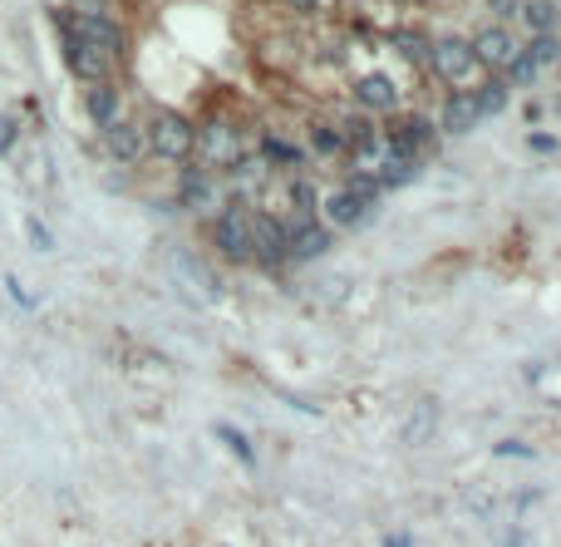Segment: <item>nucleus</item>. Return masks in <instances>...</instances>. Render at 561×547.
Here are the masks:
<instances>
[{
  "label": "nucleus",
  "instance_id": "obj_1",
  "mask_svg": "<svg viewBox=\"0 0 561 547\" xmlns=\"http://www.w3.org/2000/svg\"><path fill=\"white\" fill-rule=\"evenodd\" d=\"M192 153L207 163V168H236V163L246 159V139L232 119H212L202 133H197Z\"/></svg>",
  "mask_w": 561,
  "mask_h": 547
},
{
  "label": "nucleus",
  "instance_id": "obj_2",
  "mask_svg": "<svg viewBox=\"0 0 561 547\" xmlns=\"http://www.w3.org/2000/svg\"><path fill=\"white\" fill-rule=\"evenodd\" d=\"M148 153H157V159L167 163H183L192 159V143H197V129L183 119V114H157L153 124H148Z\"/></svg>",
  "mask_w": 561,
  "mask_h": 547
},
{
  "label": "nucleus",
  "instance_id": "obj_3",
  "mask_svg": "<svg viewBox=\"0 0 561 547\" xmlns=\"http://www.w3.org/2000/svg\"><path fill=\"white\" fill-rule=\"evenodd\" d=\"M59 31H69V35H79L84 45H94L98 55H108V60H124V31L114 25V15H74V11H65L59 15Z\"/></svg>",
  "mask_w": 561,
  "mask_h": 547
},
{
  "label": "nucleus",
  "instance_id": "obj_4",
  "mask_svg": "<svg viewBox=\"0 0 561 547\" xmlns=\"http://www.w3.org/2000/svg\"><path fill=\"white\" fill-rule=\"evenodd\" d=\"M167 271H173V281L192 296V306H212V301L222 296V281H217L212 271H207V261H197L192 252H183V247L167 252Z\"/></svg>",
  "mask_w": 561,
  "mask_h": 547
},
{
  "label": "nucleus",
  "instance_id": "obj_5",
  "mask_svg": "<svg viewBox=\"0 0 561 547\" xmlns=\"http://www.w3.org/2000/svg\"><path fill=\"white\" fill-rule=\"evenodd\" d=\"M429 70L439 74V80H448L453 90H463L468 80H478V60H472L468 40H458V35H443V40H433Z\"/></svg>",
  "mask_w": 561,
  "mask_h": 547
},
{
  "label": "nucleus",
  "instance_id": "obj_6",
  "mask_svg": "<svg viewBox=\"0 0 561 547\" xmlns=\"http://www.w3.org/2000/svg\"><path fill=\"white\" fill-rule=\"evenodd\" d=\"M246 232H252V261H261V267H281L285 261L281 218H271V212H246Z\"/></svg>",
  "mask_w": 561,
  "mask_h": 547
},
{
  "label": "nucleus",
  "instance_id": "obj_7",
  "mask_svg": "<svg viewBox=\"0 0 561 547\" xmlns=\"http://www.w3.org/2000/svg\"><path fill=\"white\" fill-rule=\"evenodd\" d=\"M212 242H217V252H222L226 261H252V232H246V212L242 208L217 212Z\"/></svg>",
  "mask_w": 561,
  "mask_h": 547
},
{
  "label": "nucleus",
  "instance_id": "obj_8",
  "mask_svg": "<svg viewBox=\"0 0 561 547\" xmlns=\"http://www.w3.org/2000/svg\"><path fill=\"white\" fill-rule=\"evenodd\" d=\"M59 40H65V60H69V70H74L79 80L84 84H108V70H114L108 55H98L94 45H84L79 35H69V31H59Z\"/></svg>",
  "mask_w": 561,
  "mask_h": 547
},
{
  "label": "nucleus",
  "instance_id": "obj_9",
  "mask_svg": "<svg viewBox=\"0 0 561 547\" xmlns=\"http://www.w3.org/2000/svg\"><path fill=\"white\" fill-rule=\"evenodd\" d=\"M468 50H472V60H478V70H482V65H512L517 40H512L502 25H482V31L468 40Z\"/></svg>",
  "mask_w": 561,
  "mask_h": 547
},
{
  "label": "nucleus",
  "instance_id": "obj_10",
  "mask_svg": "<svg viewBox=\"0 0 561 547\" xmlns=\"http://www.w3.org/2000/svg\"><path fill=\"white\" fill-rule=\"evenodd\" d=\"M104 149H108V159H118V163H138L148 153V139H143V129H138V124L118 119L114 129H104Z\"/></svg>",
  "mask_w": 561,
  "mask_h": 547
},
{
  "label": "nucleus",
  "instance_id": "obj_11",
  "mask_svg": "<svg viewBox=\"0 0 561 547\" xmlns=\"http://www.w3.org/2000/svg\"><path fill=\"white\" fill-rule=\"evenodd\" d=\"M325 247H330V232L320 222H305V228L285 232V261H315L325 257Z\"/></svg>",
  "mask_w": 561,
  "mask_h": 547
},
{
  "label": "nucleus",
  "instance_id": "obj_12",
  "mask_svg": "<svg viewBox=\"0 0 561 547\" xmlns=\"http://www.w3.org/2000/svg\"><path fill=\"white\" fill-rule=\"evenodd\" d=\"M354 100H360V109H370V114L399 109V90H394V80H384V74H364V80L354 84Z\"/></svg>",
  "mask_w": 561,
  "mask_h": 547
},
{
  "label": "nucleus",
  "instance_id": "obj_13",
  "mask_svg": "<svg viewBox=\"0 0 561 547\" xmlns=\"http://www.w3.org/2000/svg\"><path fill=\"white\" fill-rule=\"evenodd\" d=\"M177 202H183V208H197V212L217 208V183H212V173L183 168V178H177Z\"/></svg>",
  "mask_w": 561,
  "mask_h": 547
},
{
  "label": "nucleus",
  "instance_id": "obj_14",
  "mask_svg": "<svg viewBox=\"0 0 561 547\" xmlns=\"http://www.w3.org/2000/svg\"><path fill=\"white\" fill-rule=\"evenodd\" d=\"M84 109H89V119H94L98 129H114V124H118V114H124V100H118V90H114V84H89V94H84Z\"/></svg>",
  "mask_w": 561,
  "mask_h": 547
},
{
  "label": "nucleus",
  "instance_id": "obj_15",
  "mask_svg": "<svg viewBox=\"0 0 561 547\" xmlns=\"http://www.w3.org/2000/svg\"><path fill=\"white\" fill-rule=\"evenodd\" d=\"M320 212H325V222H335V228H354V222H360L370 208H364L360 198H350L344 188H330L320 198Z\"/></svg>",
  "mask_w": 561,
  "mask_h": 547
},
{
  "label": "nucleus",
  "instance_id": "obj_16",
  "mask_svg": "<svg viewBox=\"0 0 561 547\" xmlns=\"http://www.w3.org/2000/svg\"><path fill=\"white\" fill-rule=\"evenodd\" d=\"M472 124H478V104H472L468 90H453L448 100H443V129L448 133H468Z\"/></svg>",
  "mask_w": 561,
  "mask_h": 547
},
{
  "label": "nucleus",
  "instance_id": "obj_17",
  "mask_svg": "<svg viewBox=\"0 0 561 547\" xmlns=\"http://www.w3.org/2000/svg\"><path fill=\"white\" fill-rule=\"evenodd\" d=\"M433 429H439V405L419 399V405L409 409V419H404V444H429Z\"/></svg>",
  "mask_w": 561,
  "mask_h": 547
},
{
  "label": "nucleus",
  "instance_id": "obj_18",
  "mask_svg": "<svg viewBox=\"0 0 561 547\" xmlns=\"http://www.w3.org/2000/svg\"><path fill=\"white\" fill-rule=\"evenodd\" d=\"M517 21L527 25L531 35H551V31H557V5H551V0H522Z\"/></svg>",
  "mask_w": 561,
  "mask_h": 547
},
{
  "label": "nucleus",
  "instance_id": "obj_19",
  "mask_svg": "<svg viewBox=\"0 0 561 547\" xmlns=\"http://www.w3.org/2000/svg\"><path fill=\"white\" fill-rule=\"evenodd\" d=\"M394 40V50L404 55V60H413V65H429V50H433V40L423 31H409V25H399V31L389 35Z\"/></svg>",
  "mask_w": 561,
  "mask_h": 547
},
{
  "label": "nucleus",
  "instance_id": "obj_20",
  "mask_svg": "<svg viewBox=\"0 0 561 547\" xmlns=\"http://www.w3.org/2000/svg\"><path fill=\"white\" fill-rule=\"evenodd\" d=\"M311 149L320 153V159H340V153H344L340 124H311Z\"/></svg>",
  "mask_w": 561,
  "mask_h": 547
},
{
  "label": "nucleus",
  "instance_id": "obj_21",
  "mask_svg": "<svg viewBox=\"0 0 561 547\" xmlns=\"http://www.w3.org/2000/svg\"><path fill=\"white\" fill-rule=\"evenodd\" d=\"M374 178H379V188H404V183H413V163L389 159V153H384L379 168H374Z\"/></svg>",
  "mask_w": 561,
  "mask_h": 547
},
{
  "label": "nucleus",
  "instance_id": "obj_22",
  "mask_svg": "<svg viewBox=\"0 0 561 547\" xmlns=\"http://www.w3.org/2000/svg\"><path fill=\"white\" fill-rule=\"evenodd\" d=\"M472 104H478V119H482V114H502V109H507V84L488 80L478 94H472Z\"/></svg>",
  "mask_w": 561,
  "mask_h": 547
},
{
  "label": "nucleus",
  "instance_id": "obj_23",
  "mask_svg": "<svg viewBox=\"0 0 561 547\" xmlns=\"http://www.w3.org/2000/svg\"><path fill=\"white\" fill-rule=\"evenodd\" d=\"M344 193H350V198H360L364 208H374V202H379V178H374V173H350Z\"/></svg>",
  "mask_w": 561,
  "mask_h": 547
},
{
  "label": "nucleus",
  "instance_id": "obj_24",
  "mask_svg": "<svg viewBox=\"0 0 561 547\" xmlns=\"http://www.w3.org/2000/svg\"><path fill=\"white\" fill-rule=\"evenodd\" d=\"M522 55H527V60L541 70V65L561 60V45H557V35H531V45H527V50H522Z\"/></svg>",
  "mask_w": 561,
  "mask_h": 547
},
{
  "label": "nucleus",
  "instance_id": "obj_25",
  "mask_svg": "<svg viewBox=\"0 0 561 547\" xmlns=\"http://www.w3.org/2000/svg\"><path fill=\"white\" fill-rule=\"evenodd\" d=\"M261 153H266V163H301V149L291 139H266Z\"/></svg>",
  "mask_w": 561,
  "mask_h": 547
},
{
  "label": "nucleus",
  "instance_id": "obj_26",
  "mask_svg": "<svg viewBox=\"0 0 561 547\" xmlns=\"http://www.w3.org/2000/svg\"><path fill=\"white\" fill-rule=\"evenodd\" d=\"M217 439H222V444H226V449H232V454H236V458H242V464H256L252 444H246V439H242V434H236V429H232V424H217Z\"/></svg>",
  "mask_w": 561,
  "mask_h": 547
},
{
  "label": "nucleus",
  "instance_id": "obj_27",
  "mask_svg": "<svg viewBox=\"0 0 561 547\" xmlns=\"http://www.w3.org/2000/svg\"><path fill=\"white\" fill-rule=\"evenodd\" d=\"M531 80H537V65H531L527 60V55H512V65H507V80H502V84H531Z\"/></svg>",
  "mask_w": 561,
  "mask_h": 547
},
{
  "label": "nucleus",
  "instance_id": "obj_28",
  "mask_svg": "<svg viewBox=\"0 0 561 547\" xmlns=\"http://www.w3.org/2000/svg\"><path fill=\"white\" fill-rule=\"evenodd\" d=\"M5 287H10V296H15V306H20V311H35V296H30V291L20 287L15 277H5Z\"/></svg>",
  "mask_w": 561,
  "mask_h": 547
},
{
  "label": "nucleus",
  "instance_id": "obj_29",
  "mask_svg": "<svg viewBox=\"0 0 561 547\" xmlns=\"http://www.w3.org/2000/svg\"><path fill=\"white\" fill-rule=\"evenodd\" d=\"M10 149H15V119H5V114H0V159H5Z\"/></svg>",
  "mask_w": 561,
  "mask_h": 547
},
{
  "label": "nucleus",
  "instance_id": "obj_30",
  "mask_svg": "<svg viewBox=\"0 0 561 547\" xmlns=\"http://www.w3.org/2000/svg\"><path fill=\"white\" fill-rule=\"evenodd\" d=\"M74 15H108V0H74Z\"/></svg>",
  "mask_w": 561,
  "mask_h": 547
},
{
  "label": "nucleus",
  "instance_id": "obj_31",
  "mask_svg": "<svg viewBox=\"0 0 561 547\" xmlns=\"http://www.w3.org/2000/svg\"><path fill=\"white\" fill-rule=\"evenodd\" d=\"M527 149H531V153H557V139H551V133H531Z\"/></svg>",
  "mask_w": 561,
  "mask_h": 547
},
{
  "label": "nucleus",
  "instance_id": "obj_32",
  "mask_svg": "<svg viewBox=\"0 0 561 547\" xmlns=\"http://www.w3.org/2000/svg\"><path fill=\"white\" fill-rule=\"evenodd\" d=\"M498 454H507V458H531V449L517 444V439H507V444H498Z\"/></svg>",
  "mask_w": 561,
  "mask_h": 547
},
{
  "label": "nucleus",
  "instance_id": "obj_33",
  "mask_svg": "<svg viewBox=\"0 0 561 547\" xmlns=\"http://www.w3.org/2000/svg\"><path fill=\"white\" fill-rule=\"evenodd\" d=\"M30 242H35V247H49V232H45L39 218H30Z\"/></svg>",
  "mask_w": 561,
  "mask_h": 547
},
{
  "label": "nucleus",
  "instance_id": "obj_34",
  "mask_svg": "<svg viewBox=\"0 0 561 547\" xmlns=\"http://www.w3.org/2000/svg\"><path fill=\"white\" fill-rule=\"evenodd\" d=\"M492 15H517V0H488Z\"/></svg>",
  "mask_w": 561,
  "mask_h": 547
},
{
  "label": "nucleus",
  "instance_id": "obj_35",
  "mask_svg": "<svg viewBox=\"0 0 561 547\" xmlns=\"http://www.w3.org/2000/svg\"><path fill=\"white\" fill-rule=\"evenodd\" d=\"M291 11H320V0H285Z\"/></svg>",
  "mask_w": 561,
  "mask_h": 547
},
{
  "label": "nucleus",
  "instance_id": "obj_36",
  "mask_svg": "<svg viewBox=\"0 0 561 547\" xmlns=\"http://www.w3.org/2000/svg\"><path fill=\"white\" fill-rule=\"evenodd\" d=\"M384 547H409V537H404V533H389V543H384Z\"/></svg>",
  "mask_w": 561,
  "mask_h": 547
},
{
  "label": "nucleus",
  "instance_id": "obj_37",
  "mask_svg": "<svg viewBox=\"0 0 561 547\" xmlns=\"http://www.w3.org/2000/svg\"><path fill=\"white\" fill-rule=\"evenodd\" d=\"M557 119H561V100H557Z\"/></svg>",
  "mask_w": 561,
  "mask_h": 547
}]
</instances>
